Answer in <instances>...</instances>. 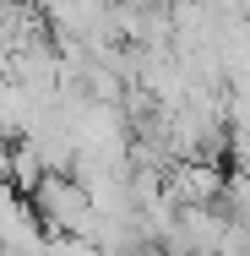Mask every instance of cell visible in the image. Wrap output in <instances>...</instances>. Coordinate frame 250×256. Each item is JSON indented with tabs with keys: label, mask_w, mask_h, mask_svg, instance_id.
I'll return each instance as SVG.
<instances>
[{
	"label": "cell",
	"mask_w": 250,
	"mask_h": 256,
	"mask_svg": "<svg viewBox=\"0 0 250 256\" xmlns=\"http://www.w3.org/2000/svg\"><path fill=\"white\" fill-rule=\"evenodd\" d=\"M27 202L38 212L44 234H65V240H87V246H93V196H87L71 174H44V180L27 191Z\"/></svg>",
	"instance_id": "cell-1"
}]
</instances>
